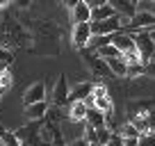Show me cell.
Returning <instances> with one entry per match:
<instances>
[{
	"mask_svg": "<svg viewBox=\"0 0 155 146\" xmlns=\"http://www.w3.org/2000/svg\"><path fill=\"white\" fill-rule=\"evenodd\" d=\"M89 146H101V144H98V141H94V144H89Z\"/></svg>",
	"mask_w": 155,
	"mask_h": 146,
	"instance_id": "obj_30",
	"label": "cell"
},
{
	"mask_svg": "<svg viewBox=\"0 0 155 146\" xmlns=\"http://www.w3.org/2000/svg\"><path fill=\"white\" fill-rule=\"evenodd\" d=\"M112 46L121 55H135L137 53V44H135V37L130 32H119L112 37Z\"/></svg>",
	"mask_w": 155,
	"mask_h": 146,
	"instance_id": "obj_6",
	"label": "cell"
},
{
	"mask_svg": "<svg viewBox=\"0 0 155 146\" xmlns=\"http://www.w3.org/2000/svg\"><path fill=\"white\" fill-rule=\"evenodd\" d=\"M46 101V85L44 82H34L32 87L25 89L23 94V105H34V103H44Z\"/></svg>",
	"mask_w": 155,
	"mask_h": 146,
	"instance_id": "obj_10",
	"label": "cell"
},
{
	"mask_svg": "<svg viewBox=\"0 0 155 146\" xmlns=\"http://www.w3.org/2000/svg\"><path fill=\"white\" fill-rule=\"evenodd\" d=\"M82 59H84V64L89 66V71L96 75V78H101V80H107V78H114V73L110 71V66H107V62L103 57H98V53H91V50H87L84 48L82 50Z\"/></svg>",
	"mask_w": 155,
	"mask_h": 146,
	"instance_id": "obj_3",
	"label": "cell"
},
{
	"mask_svg": "<svg viewBox=\"0 0 155 146\" xmlns=\"http://www.w3.org/2000/svg\"><path fill=\"white\" fill-rule=\"evenodd\" d=\"M0 146H5V144H2V139H0Z\"/></svg>",
	"mask_w": 155,
	"mask_h": 146,
	"instance_id": "obj_31",
	"label": "cell"
},
{
	"mask_svg": "<svg viewBox=\"0 0 155 146\" xmlns=\"http://www.w3.org/2000/svg\"><path fill=\"white\" fill-rule=\"evenodd\" d=\"M91 23H80V25H73V46L78 50H84L91 41Z\"/></svg>",
	"mask_w": 155,
	"mask_h": 146,
	"instance_id": "obj_8",
	"label": "cell"
},
{
	"mask_svg": "<svg viewBox=\"0 0 155 146\" xmlns=\"http://www.w3.org/2000/svg\"><path fill=\"white\" fill-rule=\"evenodd\" d=\"M132 37H135V44H137V53H139L141 62H144V66H146L148 62L155 59V41H153V37H150L148 30L135 32Z\"/></svg>",
	"mask_w": 155,
	"mask_h": 146,
	"instance_id": "obj_2",
	"label": "cell"
},
{
	"mask_svg": "<svg viewBox=\"0 0 155 146\" xmlns=\"http://www.w3.org/2000/svg\"><path fill=\"white\" fill-rule=\"evenodd\" d=\"M7 68H9L7 64H2V62H0V75H2V73H7Z\"/></svg>",
	"mask_w": 155,
	"mask_h": 146,
	"instance_id": "obj_27",
	"label": "cell"
},
{
	"mask_svg": "<svg viewBox=\"0 0 155 146\" xmlns=\"http://www.w3.org/2000/svg\"><path fill=\"white\" fill-rule=\"evenodd\" d=\"M94 87H96V85H91V82L75 85V87L71 89V96H68V105H71V103H87L89 98H91V94H94Z\"/></svg>",
	"mask_w": 155,
	"mask_h": 146,
	"instance_id": "obj_11",
	"label": "cell"
},
{
	"mask_svg": "<svg viewBox=\"0 0 155 146\" xmlns=\"http://www.w3.org/2000/svg\"><path fill=\"white\" fill-rule=\"evenodd\" d=\"M114 16H116L114 7H112L110 2H105L103 7H98V9H94V12H91V23H98V21H107V18H114Z\"/></svg>",
	"mask_w": 155,
	"mask_h": 146,
	"instance_id": "obj_17",
	"label": "cell"
},
{
	"mask_svg": "<svg viewBox=\"0 0 155 146\" xmlns=\"http://www.w3.org/2000/svg\"><path fill=\"white\" fill-rule=\"evenodd\" d=\"M87 112H89V105H87V103H71V107H68V119L75 121V123H84Z\"/></svg>",
	"mask_w": 155,
	"mask_h": 146,
	"instance_id": "obj_15",
	"label": "cell"
},
{
	"mask_svg": "<svg viewBox=\"0 0 155 146\" xmlns=\"http://www.w3.org/2000/svg\"><path fill=\"white\" fill-rule=\"evenodd\" d=\"M144 75H150V78H155V59L146 64V71H144Z\"/></svg>",
	"mask_w": 155,
	"mask_h": 146,
	"instance_id": "obj_25",
	"label": "cell"
},
{
	"mask_svg": "<svg viewBox=\"0 0 155 146\" xmlns=\"http://www.w3.org/2000/svg\"><path fill=\"white\" fill-rule=\"evenodd\" d=\"M119 137L121 139H137V137H141L139 128L135 126V123H123L121 128H119Z\"/></svg>",
	"mask_w": 155,
	"mask_h": 146,
	"instance_id": "obj_18",
	"label": "cell"
},
{
	"mask_svg": "<svg viewBox=\"0 0 155 146\" xmlns=\"http://www.w3.org/2000/svg\"><path fill=\"white\" fill-rule=\"evenodd\" d=\"M107 66H110V71L114 73V75H119V78H123V75H128V62L121 57H112V59H105Z\"/></svg>",
	"mask_w": 155,
	"mask_h": 146,
	"instance_id": "obj_16",
	"label": "cell"
},
{
	"mask_svg": "<svg viewBox=\"0 0 155 146\" xmlns=\"http://www.w3.org/2000/svg\"><path fill=\"white\" fill-rule=\"evenodd\" d=\"M68 96H71V89H68L66 75H64V73H59L57 82H55V89H53V105H55V107L68 105Z\"/></svg>",
	"mask_w": 155,
	"mask_h": 146,
	"instance_id": "obj_7",
	"label": "cell"
},
{
	"mask_svg": "<svg viewBox=\"0 0 155 146\" xmlns=\"http://www.w3.org/2000/svg\"><path fill=\"white\" fill-rule=\"evenodd\" d=\"M7 5H9V2H7V0H0V9H5Z\"/></svg>",
	"mask_w": 155,
	"mask_h": 146,
	"instance_id": "obj_28",
	"label": "cell"
},
{
	"mask_svg": "<svg viewBox=\"0 0 155 146\" xmlns=\"http://www.w3.org/2000/svg\"><path fill=\"white\" fill-rule=\"evenodd\" d=\"M50 146H66L64 144V137H62V130L57 128V132H55V139H53V144Z\"/></svg>",
	"mask_w": 155,
	"mask_h": 146,
	"instance_id": "obj_24",
	"label": "cell"
},
{
	"mask_svg": "<svg viewBox=\"0 0 155 146\" xmlns=\"http://www.w3.org/2000/svg\"><path fill=\"white\" fill-rule=\"evenodd\" d=\"M139 146H155V132H144L139 137Z\"/></svg>",
	"mask_w": 155,
	"mask_h": 146,
	"instance_id": "obj_22",
	"label": "cell"
},
{
	"mask_svg": "<svg viewBox=\"0 0 155 146\" xmlns=\"http://www.w3.org/2000/svg\"><path fill=\"white\" fill-rule=\"evenodd\" d=\"M71 18H73V25L91 23V9H89L87 0H78V5L73 7V12H71Z\"/></svg>",
	"mask_w": 155,
	"mask_h": 146,
	"instance_id": "obj_12",
	"label": "cell"
},
{
	"mask_svg": "<svg viewBox=\"0 0 155 146\" xmlns=\"http://www.w3.org/2000/svg\"><path fill=\"white\" fill-rule=\"evenodd\" d=\"M112 137H114V132H112L110 128H101V130H96V141L101 146H107L112 141Z\"/></svg>",
	"mask_w": 155,
	"mask_h": 146,
	"instance_id": "obj_19",
	"label": "cell"
},
{
	"mask_svg": "<svg viewBox=\"0 0 155 146\" xmlns=\"http://www.w3.org/2000/svg\"><path fill=\"white\" fill-rule=\"evenodd\" d=\"M68 146H89V141L84 139V137H78V139H73Z\"/></svg>",
	"mask_w": 155,
	"mask_h": 146,
	"instance_id": "obj_26",
	"label": "cell"
},
{
	"mask_svg": "<svg viewBox=\"0 0 155 146\" xmlns=\"http://www.w3.org/2000/svg\"><path fill=\"white\" fill-rule=\"evenodd\" d=\"M87 105L101 110L103 114L112 112V98H110V94H107V89L103 87V85H96V87H94V94H91V98L87 101Z\"/></svg>",
	"mask_w": 155,
	"mask_h": 146,
	"instance_id": "obj_5",
	"label": "cell"
},
{
	"mask_svg": "<svg viewBox=\"0 0 155 146\" xmlns=\"http://www.w3.org/2000/svg\"><path fill=\"white\" fill-rule=\"evenodd\" d=\"M12 85V75H9V71L7 73H2V75H0V91H2V89H7Z\"/></svg>",
	"mask_w": 155,
	"mask_h": 146,
	"instance_id": "obj_23",
	"label": "cell"
},
{
	"mask_svg": "<svg viewBox=\"0 0 155 146\" xmlns=\"http://www.w3.org/2000/svg\"><path fill=\"white\" fill-rule=\"evenodd\" d=\"M84 123H87L89 128H94V130H101V128H107V117L101 112V110H96V107H89Z\"/></svg>",
	"mask_w": 155,
	"mask_h": 146,
	"instance_id": "obj_14",
	"label": "cell"
},
{
	"mask_svg": "<svg viewBox=\"0 0 155 146\" xmlns=\"http://www.w3.org/2000/svg\"><path fill=\"white\" fill-rule=\"evenodd\" d=\"M48 103H34V105H28L25 107V117H28V121H44L46 117H48Z\"/></svg>",
	"mask_w": 155,
	"mask_h": 146,
	"instance_id": "obj_13",
	"label": "cell"
},
{
	"mask_svg": "<svg viewBox=\"0 0 155 146\" xmlns=\"http://www.w3.org/2000/svg\"><path fill=\"white\" fill-rule=\"evenodd\" d=\"M110 5L114 7V12L121 16L126 23H130L132 18L137 16V2H130V0H110Z\"/></svg>",
	"mask_w": 155,
	"mask_h": 146,
	"instance_id": "obj_9",
	"label": "cell"
},
{
	"mask_svg": "<svg viewBox=\"0 0 155 146\" xmlns=\"http://www.w3.org/2000/svg\"><path fill=\"white\" fill-rule=\"evenodd\" d=\"M0 62L7 64V66L14 62V55H12V50H9V48H2V46H0Z\"/></svg>",
	"mask_w": 155,
	"mask_h": 146,
	"instance_id": "obj_21",
	"label": "cell"
},
{
	"mask_svg": "<svg viewBox=\"0 0 155 146\" xmlns=\"http://www.w3.org/2000/svg\"><path fill=\"white\" fill-rule=\"evenodd\" d=\"M148 32H150V37H153V41H155V30H148Z\"/></svg>",
	"mask_w": 155,
	"mask_h": 146,
	"instance_id": "obj_29",
	"label": "cell"
},
{
	"mask_svg": "<svg viewBox=\"0 0 155 146\" xmlns=\"http://www.w3.org/2000/svg\"><path fill=\"white\" fill-rule=\"evenodd\" d=\"M28 46L30 44V37L23 28H21L16 21H7L0 25V46L7 48V46Z\"/></svg>",
	"mask_w": 155,
	"mask_h": 146,
	"instance_id": "obj_1",
	"label": "cell"
},
{
	"mask_svg": "<svg viewBox=\"0 0 155 146\" xmlns=\"http://www.w3.org/2000/svg\"><path fill=\"white\" fill-rule=\"evenodd\" d=\"M0 139H2V144H5V146H21V141L16 139L14 132H7L2 126H0Z\"/></svg>",
	"mask_w": 155,
	"mask_h": 146,
	"instance_id": "obj_20",
	"label": "cell"
},
{
	"mask_svg": "<svg viewBox=\"0 0 155 146\" xmlns=\"http://www.w3.org/2000/svg\"><path fill=\"white\" fill-rule=\"evenodd\" d=\"M141 30H155V14H153V12H148V9L137 12V16L126 25L123 32L135 34V32H141Z\"/></svg>",
	"mask_w": 155,
	"mask_h": 146,
	"instance_id": "obj_4",
	"label": "cell"
}]
</instances>
